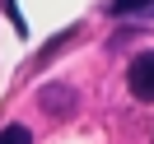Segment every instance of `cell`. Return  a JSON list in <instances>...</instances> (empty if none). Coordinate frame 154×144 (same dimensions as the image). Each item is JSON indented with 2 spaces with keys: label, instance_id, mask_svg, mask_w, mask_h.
<instances>
[{
  "label": "cell",
  "instance_id": "3957f363",
  "mask_svg": "<svg viewBox=\"0 0 154 144\" xmlns=\"http://www.w3.org/2000/svg\"><path fill=\"white\" fill-rule=\"evenodd\" d=\"M154 10V0H107V14H140Z\"/></svg>",
  "mask_w": 154,
  "mask_h": 144
},
{
  "label": "cell",
  "instance_id": "6da1fadb",
  "mask_svg": "<svg viewBox=\"0 0 154 144\" xmlns=\"http://www.w3.org/2000/svg\"><path fill=\"white\" fill-rule=\"evenodd\" d=\"M126 88H131L140 102H154V51H140L126 70Z\"/></svg>",
  "mask_w": 154,
  "mask_h": 144
},
{
  "label": "cell",
  "instance_id": "7a4b0ae2",
  "mask_svg": "<svg viewBox=\"0 0 154 144\" xmlns=\"http://www.w3.org/2000/svg\"><path fill=\"white\" fill-rule=\"evenodd\" d=\"M38 107H47L51 116H66V112L79 107V93L66 88V84H47V88H38Z\"/></svg>",
  "mask_w": 154,
  "mask_h": 144
},
{
  "label": "cell",
  "instance_id": "277c9868",
  "mask_svg": "<svg viewBox=\"0 0 154 144\" xmlns=\"http://www.w3.org/2000/svg\"><path fill=\"white\" fill-rule=\"evenodd\" d=\"M0 144H33V135H28V125H5L0 130Z\"/></svg>",
  "mask_w": 154,
  "mask_h": 144
}]
</instances>
